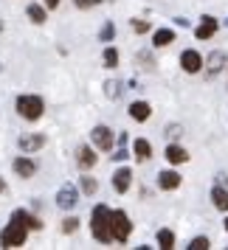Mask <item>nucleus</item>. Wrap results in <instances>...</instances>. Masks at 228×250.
<instances>
[{"mask_svg": "<svg viewBox=\"0 0 228 250\" xmlns=\"http://www.w3.org/2000/svg\"><path fill=\"white\" fill-rule=\"evenodd\" d=\"M91 233L99 245H110L113 242V230H110V208L104 203L93 205V214H91Z\"/></svg>", "mask_w": 228, "mask_h": 250, "instance_id": "obj_1", "label": "nucleus"}, {"mask_svg": "<svg viewBox=\"0 0 228 250\" xmlns=\"http://www.w3.org/2000/svg\"><path fill=\"white\" fill-rule=\"evenodd\" d=\"M14 107H17V113H20V118H25V121H37V118L43 115V110H46V104H43V99H40V96H31V93H25V96H20Z\"/></svg>", "mask_w": 228, "mask_h": 250, "instance_id": "obj_2", "label": "nucleus"}, {"mask_svg": "<svg viewBox=\"0 0 228 250\" xmlns=\"http://www.w3.org/2000/svg\"><path fill=\"white\" fill-rule=\"evenodd\" d=\"M25 236H28V228L12 219L9 225L3 228V233H0V248H23Z\"/></svg>", "mask_w": 228, "mask_h": 250, "instance_id": "obj_3", "label": "nucleus"}, {"mask_svg": "<svg viewBox=\"0 0 228 250\" xmlns=\"http://www.w3.org/2000/svg\"><path fill=\"white\" fill-rule=\"evenodd\" d=\"M110 230H113V242L124 245L130 233H133V222L124 211H110Z\"/></svg>", "mask_w": 228, "mask_h": 250, "instance_id": "obj_4", "label": "nucleus"}, {"mask_svg": "<svg viewBox=\"0 0 228 250\" xmlns=\"http://www.w3.org/2000/svg\"><path fill=\"white\" fill-rule=\"evenodd\" d=\"M91 141H93V146L96 149H102V152H110L113 149V129L110 126H93V132H91Z\"/></svg>", "mask_w": 228, "mask_h": 250, "instance_id": "obj_5", "label": "nucleus"}, {"mask_svg": "<svg viewBox=\"0 0 228 250\" xmlns=\"http://www.w3.org/2000/svg\"><path fill=\"white\" fill-rule=\"evenodd\" d=\"M76 203H79V191H76V186L65 183V186L57 191V205L62 208V211H73Z\"/></svg>", "mask_w": 228, "mask_h": 250, "instance_id": "obj_6", "label": "nucleus"}, {"mask_svg": "<svg viewBox=\"0 0 228 250\" xmlns=\"http://www.w3.org/2000/svg\"><path fill=\"white\" fill-rule=\"evenodd\" d=\"M203 65H205V59L194 51V48H186L181 54V68L186 70V73H200L203 70Z\"/></svg>", "mask_w": 228, "mask_h": 250, "instance_id": "obj_7", "label": "nucleus"}, {"mask_svg": "<svg viewBox=\"0 0 228 250\" xmlns=\"http://www.w3.org/2000/svg\"><path fill=\"white\" fill-rule=\"evenodd\" d=\"M217 28H220V23H217L211 14H203L200 17V23H197V28H194V37L197 40H211V37L217 34Z\"/></svg>", "mask_w": 228, "mask_h": 250, "instance_id": "obj_8", "label": "nucleus"}, {"mask_svg": "<svg viewBox=\"0 0 228 250\" xmlns=\"http://www.w3.org/2000/svg\"><path fill=\"white\" fill-rule=\"evenodd\" d=\"M228 65V57L226 51H211L208 57H205V70H208V76H217L220 70Z\"/></svg>", "mask_w": 228, "mask_h": 250, "instance_id": "obj_9", "label": "nucleus"}, {"mask_svg": "<svg viewBox=\"0 0 228 250\" xmlns=\"http://www.w3.org/2000/svg\"><path fill=\"white\" fill-rule=\"evenodd\" d=\"M181 183H183V177L175 169H163L158 174V188H163V191H175Z\"/></svg>", "mask_w": 228, "mask_h": 250, "instance_id": "obj_10", "label": "nucleus"}, {"mask_svg": "<svg viewBox=\"0 0 228 250\" xmlns=\"http://www.w3.org/2000/svg\"><path fill=\"white\" fill-rule=\"evenodd\" d=\"M17 146L23 149L25 155H28V152H37V149L46 146V135H37V132H31V135H28V132H25V135H20Z\"/></svg>", "mask_w": 228, "mask_h": 250, "instance_id": "obj_11", "label": "nucleus"}, {"mask_svg": "<svg viewBox=\"0 0 228 250\" xmlns=\"http://www.w3.org/2000/svg\"><path fill=\"white\" fill-rule=\"evenodd\" d=\"M130 183H133V169H127V166L115 169V174H113V188H115V191L127 194V191H130Z\"/></svg>", "mask_w": 228, "mask_h": 250, "instance_id": "obj_12", "label": "nucleus"}, {"mask_svg": "<svg viewBox=\"0 0 228 250\" xmlns=\"http://www.w3.org/2000/svg\"><path fill=\"white\" fill-rule=\"evenodd\" d=\"M96 160H99V155L93 152V146H79L76 149V163H79V169H93L96 166Z\"/></svg>", "mask_w": 228, "mask_h": 250, "instance_id": "obj_13", "label": "nucleus"}, {"mask_svg": "<svg viewBox=\"0 0 228 250\" xmlns=\"http://www.w3.org/2000/svg\"><path fill=\"white\" fill-rule=\"evenodd\" d=\"M133 155H136L138 163L149 160L152 158V144H149L147 138H136V141H133Z\"/></svg>", "mask_w": 228, "mask_h": 250, "instance_id": "obj_14", "label": "nucleus"}, {"mask_svg": "<svg viewBox=\"0 0 228 250\" xmlns=\"http://www.w3.org/2000/svg\"><path fill=\"white\" fill-rule=\"evenodd\" d=\"M163 158L169 160L172 166H181V163H186V160H189V152H186L183 146H178V144H169V146H166V152H163Z\"/></svg>", "mask_w": 228, "mask_h": 250, "instance_id": "obj_15", "label": "nucleus"}, {"mask_svg": "<svg viewBox=\"0 0 228 250\" xmlns=\"http://www.w3.org/2000/svg\"><path fill=\"white\" fill-rule=\"evenodd\" d=\"M211 205H214L217 211H223V214L228 211V188H226V186H220V183H217L214 188H211Z\"/></svg>", "mask_w": 228, "mask_h": 250, "instance_id": "obj_16", "label": "nucleus"}, {"mask_svg": "<svg viewBox=\"0 0 228 250\" xmlns=\"http://www.w3.org/2000/svg\"><path fill=\"white\" fill-rule=\"evenodd\" d=\"M149 115H152V107H149L147 102L130 104V118H133V121H149Z\"/></svg>", "mask_w": 228, "mask_h": 250, "instance_id": "obj_17", "label": "nucleus"}, {"mask_svg": "<svg viewBox=\"0 0 228 250\" xmlns=\"http://www.w3.org/2000/svg\"><path fill=\"white\" fill-rule=\"evenodd\" d=\"M12 166H14V171H17L20 177H31V174L37 171V163L31 158H14Z\"/></svg>", "mask_w": 228, "mask_h": 250, "instance_id": "obj_18", "label": "nucleus"}, {"mask_svg": "<svg viewBox=\"0 0 228 250\" xmlns=\"http://www.w3.org/2000/svg\"><path fill=\"white\" fill-rule=\"evenodd\" d=\"M12 219H14V222H20V225H25V228H34V230L43 228V222H40L37 216H31L28 211H23V208H17V211L12 214Z\"/></svg>", "mask_w": 228, "mask_h": 250, "instance_id": "obj_19", "label": "nucleus"}, {"mask_svg": "<svg viewBox=\"0 0 228 250\" xmlns=\"http://www.w3.org/2000/svg\"><path fill=\"white\" fill-rule=\"evenodd\" d=\"M175 42V31L172 28H158L155 34H152V45L155 48H166V45H172Z\"/></svg>", "mask_w": 228, "mask_h": 250, "instance_id": "obj_20", "label": "nucleus"}, {"mask_svg": "<svg viewBox=\"0 0 228 250\" xmlns=\"http://www.w3.org/2000/svg\"><path fill=\"white\" fill-rule=\"evenodd\" d=\"M25 14H28V20H31V23H37V25H43V23H46V9H43L40 3H28Z\"/></svg>", "mask_w": 228, "mask_h": 250, "instance_id": "obj_21", "label": "nucleus"}, {"mask_svg": "<svg viewBox=\"0 0 228 250\" xmlns=\"http://www.w3.org/2000/svg\"><path fill=\"white\" fill-rule=\"evenodd\" d=\"M155 239H158V248H163V250H172V248H175V233H172L169 228H160Z\"/></svg>", "mask_w": 228, "mask_h": 250, "instance_id": "obj_22", "label": "nucleus"}, {"mask_svg": "<svg viewBox=\"0 0 228 250\" xmlns=\"http://www.w3.org/2000/svg\"><path fill=\"white\" fill-rule=\"evenodd\" d=\"M118 93H121V82H115V79L104 82V96L107 99H118Z\"/></svg>", "mask_w": 228, "mask_h": 250, "instance_id": "obj_23", "label": "nucleus"}, {"mask_svg": "<svg viewBox=\"0 0 228 250\" xmlns=\"http://www.w3.org/2000/svg\"><path fill=\"white\" fill-rule=\"evenodd\" d=\"M104 68H118V51L115 48H104Z\"/></svg>", "mask_w": 228, "mask_h": 250, "instance_id": "obj_24", "label": "nucleus"}, {"mask_svg": "<svg viewBox=\"0 0 228 250\" xmlns=\"http://www.w3.org/2000/svg\"><path fill=\"white\" fill-rule=\"evenodd\" d=\"M79 186H82V191L88 194V197H93V194H96V188H99V183L93 180V177H88V174L79 180Z\"/></svg>", "mask_w": 228, "mask_h": 250, "instance_id": "obj_25", "label": "nucleus"}, {"mask_svg": "<svg viewBox=\"0 0 228 250\" xmlns=\"http://www.w3.org/2000/svg\"><path fill=\"white\" fill-rule=\"evenodd\" d=\"M79 230V219L76 216H65L62 219V233H76Z\"/></svg>", "mask_w": 228, "mask_h": 250, "instance_id": "obj_26", "label": "nucleus"}, {"mask_svg": "<svg viewBox=\"0 0 228 250\" xmlns=\"http://www.w3.org/2000/svg\"><path fill=\"white\" fill-rule=\"evenodd\" d=\"M113 37H115V25L113 23H104L102 31H99V40H102V42H113Z\"/></svg>", "mask_w": 228, "mask_h": 250, "instance_id": "obj_27", "label": "nucleus"}, {"mask_svg": "<svg viewBox=\"0 0 228 250\" xmlns=\"http://www.w3.org/2000/svg\"><path fill=\"white\" fill-rule=\"evenodd\" d=\"M208 248H211L208 236H194L192 242H189V250H208Z\"/></svg>", "mask_w": 228, "mask_h": 250, "instance_id": "obj_28", "label": "nucleus"}, {"mask_svg": "<svg viewBox=\"0 0 228 250\" xmlns=\"http://www.w3.org/2000/svg\"><path fill=\"white\" fill-rule=\"evenodd\" d=\"M181 135H183V126L181 124H169V126H166V138H169V141H178Z\"/></svg>", "mask_w": 228, "mask_h": 250, "instance_id": "obj_29", "label": "nucleus"}, {"mask_svg": "<svg viewBox=\"0 0 228 250\" xmlns=\"http://www.w3.org/2000/svg\"><path fill=\"white\" fill-rule=\"evenodd\" d=\"M149 28H152V25H149L147 20H133V31H136V34H147Z\"/></svg>", "mask_w": 228, "mask_h": 250, "instance_id": "obj_30", "label": "nucleus"}, {"mask_svg": "<svg viewBox=\"0 0 228 250\" xmlns=\"http://www.w3.org/2000/svg\"><path fill=\"white\" fill-rule=\"evenodd\" d=\"M102 0H73V6L76 9H93V6H99Z\"/></svg>", "mask_w": 228, "mask_h": 250, "instance_id": "obj_31", "label": "nucleus"}, {"mask_svg": "<svg viewBox=\"0 0 228 250\" xmlns=\"http://www.w3.org/2000/svg\"><path fill=\"white\" fill-rule=\"evenodd\" d=\"M138 62H144V68H155V59L149 57L147 51H141V54H138Z\"/></svg>", "mask_w": 228, "mask_h": 250, "instance_id": "obj_32", "label": "nucleus"}, {"mask_svg": "<svg viewBox=\"0 0 228 250\" xmlns=\"http://www.w3.org/2000/svg\"><path fill=\"white\" fill-rule=\"evenodd\" d=\"M127 158H130V152H127L124 146H118V152L113 155V160H127Z\"/></svg>", "mask_w": 228, "mask_h": 250, "instance_id": "obj_33", "label": "nucleus"}, {"mask_svg": "<svg viewBox=\"0 0 228 250\" xmlns=\"http://www.w3.org/2000/svg\"><path fill=\"white\" fill-rule=\"evenodd\" d=\"M43 3H46V9H57L59 6V0H43Z\"/></svg>", "mask_w": 228, "mask_h": 250, "instance_id": "obj_34", "label": "nucleus"}, {"mask_svg": "<svg viewBox=\"0 0 228 250\" xmlns=\"http://www.w3.org/2000/svg\"><path fill=\"white\" fill-rule=\"evenodd\" d=\"M175 23L181 25V28H186V25H189V20H186V17H175Z\"/></svg>", "mask_w": 228, "mask_h": 250, "instance_id": "obj_35", "label": "nucleus"}, {"mask_svg": "<svg viewBox=\"0 0 228 250\" xmlns=\"http://www.w3.org/2000/svg\"><path fill=\"white\" fill-rule=\"evenodd\" d=\"M6 191V180H3V177H0V194Z\"/></svg>", "mask_w": 228, "mask_h": 250, "instance_id": "obj_36", "label": "nucleus"}, {"mask_svg": "<svg viewBox=\"0 0 228 250\" xmlns=\"http://www.w3.org/2000/svg\"><path fill=\"white\" fill-rule=\"evenodd\" d=\"M223 225H226V230H228V216H226V222H223Z\"/></svg>", "mask_w": 228, "mask_h": 250, "instance_id": "obj_37", "label": "nucleus"}, {"mask_svg": "<svg viewBox=\"0 0 228 250\" xmlns=\"http://www.w3.org/2000/svg\"><path fill=\"white\" fill-rule=\"evenodd\" d=\"M0 31H3V20H0Z\"/></svg>", "mask_w": 228, "mask_h": 250, "instance_id": "obj_38", "label": "nucleus"}, {"mask_svg": "<svg viewBox=\"0 0 228 250\" xmlns=\"http://www.w3.org/2000/svg\"><path fill=\"white\" fill-rule=\"evenodd\" d=\"M226 25H228V20H226Z\"/></svg>", "mask_w": 228, "mask_h": 250, "instance_id": "obj_39", "label": "nucleus"}]
</instances>
